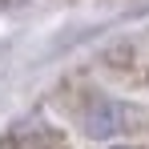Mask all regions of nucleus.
<instances>
[{
    "instance_id": "nucleus-2",
    "label": "nucleus",
    "mask_w": 149,
    "mask_h": 149,
    "mask_svg": "<svg viewBox=\"0 0 149 149\" xmlns=\"http://www.w3.org/2000/svg\"><path fill=\"white\" fill-rule=\"evenodd\" d=\"M117 149H129V145H117Z\"/></svg>"
},
{
    "instance_id": "nucleus-1",
    "label": "nucleus",
    "mask_w": 149,
    "mask_h": 149,
    "mask_svg": "<svg viewBox=\"0 0 149 149\" xmlns=\"http://www.w3.org/2000/svg\"><path fill=\"white\" fill-rule=\"evenodd\" d=\"M125 125V105H113V101H101L97 109H89L85 117V133L89 137H109Z\"/></svg>"
}]
</instances>
